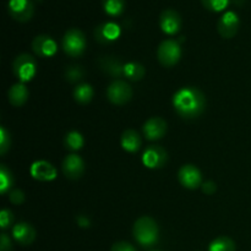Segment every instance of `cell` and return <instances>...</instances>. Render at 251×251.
Wrapping results in <instances>:
<instances>
[{"label": "cell", "mask_w": 251, "mask_h": 251, "mask_svg": "<svg viewBox=\"0 0 251 251\" xmlns=\"http://www.w3.org/2000/svg\"><path fill=\"white\" fill-rule=\"evenodd\" d=\"M98 64L105 74L113 76V77H119V76L124 75L125 64H123L115 56H102Z\"/></svg>", "instance_id": "cell-18"}, {"label": "cell", "mask_w": 251, "mask_h": 251, "mask_svg": "<svg viewBox=\"0 0 251 251\" xmlns=\"http://www.w3.org/2000/svg\"><path fill=\"white\" fill-rule=\"evenodd\" d=\"M233 1H234L237 5H242L245 0H233Z\"/></svg>", "instance_id": "cell-36"}, {"label": "cell", "mask_w": 251, "mask_h": 251, "mask_svg": "<svg viewBox=\"0 0 251 251\" xmlns=\"http://www.w3.org/2000/svg\"><path fill=\"white\" fill-rule=\"evenodd\" d=\"M9 199L14 205H21L25 201V194L21 190H19V189H16V190H12L10 193Z\"/></svg>", "instance_id": "cell-31"}, {"label": "cell", "mask_w": 251, "mask_h": 251, "mask_svg": "<svg viewBox=\"0 0 251 251\" xmlns=\"http://www.w3.org/2000/svg\"><path fill=\"white\" fill-rule=\"evenodd\" d=\"M10 144H11V140H10L9 132L4 127H1L0 129V153H6L7 150L10 149Z\"/></svg>", "instance_id": "cell-29"}, {"label": "cell", "mask_w": 251, "mask_h": 251, "mask_svg": "<svg viewBox=\"0 0 251 251\" xmlns=\"http://www.w3.org/2000/svg\"><path fill=\"white\" fill-rule=\"evenodd\" d=\"M178 179L181 185L186 189H198L202 185V176L199 168H196L193 164H185L180 168L178 173Z\"/></svg>", "instance_id": "cell-11"}, {"label": "cell", "mask_w": 251, "mask_h": 251, "mask_svg": "<svg viewBox=\"0 0 251 251\" xmlns=\"http://www.w3.org/2000/svg\"><path fill=\"white\" fill-rule=\"evenodd\" d=\"M145 74H146V70H145V68L142 64L136 63V61L125 64L124 76H126L129 80H131V81L141 80V78L145 76Z\"/></svg>", "instance_id": "cell-22"}, {"label": "cell", "mask_w": 251, "mask_h": 251, "mask_svg": "<svg viewBox=\"0 0 251 251\" xmlns=\"http://www.w3.org/2000/svg\"><path fill=\"white\" fill-rule=\"evenodd\" d=\"M11 250V240L6 234H1L0 239V251H10Z\"/></svg>", "instance_id": "cell-33"}, {"label": "cell", "mask_w": 251, "mask_h": 251, "mask_svg": "<svg viewBox=\"0 0 251 251\" xmlns=\"http://www.w3.org/2000/svg\"><path fill=\"white\" fill-rule=\"evenodd\" d=\"M167 122L159 117L151 118L147 120L144 124V134L147 140L150 141H154V140H159L166 135L167 132Z\"/></svg>", "instance_id": "cell-15"}, {"label": "cell", "mask_w": 251, "mask_h": 251, "mask_svg": "<svg viewBox=\"0 0 251 251\" xmlns=\"http://www.w3.org/2000/svg\"><path fill=\"white\" fill-rule=\"evenodd\" d=\"M93 95H95V92H93L92 86L88 85V83L78 85L74 90V98L80 104H87V103H90L92 100Z\"/></svg>", "instance_id": "cell-21"}, {"label": "cell", "mask_w": 251, "mask_h": 251, "mask_svg": "<svg viewBox=\"0 0 251 251\" xmlns=\"http://www.w3.org/2000/svg\"><path fill=\"white\" fill-rule=\"evenodd\" d=\"M159 26L162 31L169 36L178 33L181 27V17L179 12L173 9H167L162 11L159 16Z\"/></svg>", "instance_id": "cell-12"}, {"label": "cell", "mask_w": 251, "mask_h": 251, "mask_svg": "<svg viewBox=\"0 0 251 251\" xmlns=\"http://www.w3.org/2000/svg\"><path fill=\"white\" fill-rule=\"evenodd\" d=\"M12 70H14L16 77L24 82H28L34 77L37 73V61L29 54H20L12 64Z\"/></svg>", "instance_id": "cell-4"}, {"label": "cell", "mask_w": 251, "mask_h": 251, "mask_svg": "<svg viewBox=\"0 0 251 251\" xmlns=\"http://www.w3.org/2000/svg\"><path fill=\"white\" fill-rule=\"evenodd\" d=\"M108 100L117 105H124L131 100L132 90L130 85L125 81L117 80L109 85L107 90Z\"/></svg>", "instance_id": "cell-6"}, {"label": "cell", "mask_w": 251, "mask_h": 251, "mask_svg": "<svg viewBox=\"0 0 251 251\" xmlns=\"http://www.w3.org/2000/svg\"><path fill=\"white\" fill-rule=\"evenodd\" d=\"M12 235L15 240L21 245H29L36 239V230L29 223L21 222L17 223L12 229Z\"/></svg>", "instance_id": "cell-17"}, {"label": "cell", "mask_w": 251, "mask_h": 251, "mask_svg": "<svg viewBox=\"0 0 251 251\" xmlns=\"http://www.w3.org/2000/svg\"><path fill=\"white\" fill-rule=\"evenodd\" d=\"M202 191L205 194H207V195H212L213 193H215L216 190H217V186H216V183H213V181H206V183H203L202 185Z\"/></svg>", "instance_id": "cell-34"}, {"label": "cell", "mask_w": 251, "mask_h": 251, "mask_svg": "<svg viewBox=\"0 0 251 251\" xmlns=\"http://www.w3.org/2000/svg\"><path fill=\"white\" fill-rule=\"evenodd\" d=\"M157 58L163 66H174L181 58V48L178 41L166 39L159 44L157 49Z\"/></svg>", "instance_id": "cell-5"}, {"label": "cell", "mask_w": 251, "mask_h": 251, "mask_svg": "<svg viewBox=\"0 0 251 251\" xmlns=\"http://www.w3.org/2000/svg\"><path fill=\"white\" fill-rule=\"evenodd\" d=\"M29 172H31V176L39 181H50L56 176V169L46 161L34 162Z\"/></svg>", "instance_id": "cell-16"}, {"label": "cell", "mask_w": 251, "mask_h": 251, "mask_svg": "<svg viewBox=\"0 0 251 251\" xmlns=\"http://www.w3.org/2000/svg\"><path fill=\"white\" fill-rule=\"evenodd\" d=\"M239 16H238L234 11L225 12V14L221 16V19L218 20V33H220L223 38H233V37L237 34L238 29H239Z\"/></svg>", "instance_id": "cell-9"}, {"label": "cell", "mask_w": 251, "mask_h": 251, "mask_svg": "<svg viewBox=\"0 0 251 251\" xmlns=\"http://www.w3.org/2000/svg\"><path fill=\"white\" fill-rule=\"evenodd\" d=\"M64 144H65L66 149L71 150V151H77V150L82 149L85 140L78 131H70L66 134Z\"/></svg>", "instance_id": "cell-24"}, {"label": "cell", "mask_w": 251, "mask_h": 251, "mask_svg": "<svg viewBox=\"0 0 251 251\" xmlns=\"http://www.w3.org/2000/svg\"><path fill=\"white\" fill-rule=\"evenodd\" d=\"M159 229L151 217H141L134 225V237L142 247H152L158 240Z\"/></svg>", "instance_id": "cell-2"}, {"label": "cell", "mask_w": 251, "mask_h": 251, "mask_svg": "<svg viewBox=\"0 0 251 251\" xmlns=\"http://www.w3.org/2000/svg\"><path fill=\"white\" fill-rule=\"evenodd\" d=\"M63 49L68 55L76 58V56L82 55L86 50V37L82 31L77 28H71L65 32L63 37Z\"/></svg>", "instance_id": "cell-3"}, {"label": "cell", "mask_w": 251, "mask_h": 251, "mask_svg": "<svg viewBox=\"0 0 251 251\" xmlns=\"http://www.w3.org/2000/svg\"><path fill=\"white\" fill-rule=\"evenodd\" d=\"M112 251H136L131 244L126 242H118L112 247Z\"/></svg>", "instance_id": "cell-32"}, {"label": "cell", "mask_w": 251, "mask_h": 251, "mask_svg": "<svg viewBox=\"0 0 251 251\" xmlns=\"http://www.w3.org/2000/svg\"><path fill=\"white\" fill-rule=\"evenodd\" d=\"M102 6L110 16H119L125 10V0H102Z\"/></svg>", "instance_id": "cell-23"}, {"label": "cell", "mask_w": 251, "mask_h": 251, "mask_svg": "<svg viewBox=\"0 0 251 251\" xmlns=\"http://www.w3.org/2000/svg\"><path fill=\"white\" fill-rule=\"evenodd\" d=\"M120 142H122L123 149L126 152H131V153H135V152L139 151L140 146H141L140 135L135 130H125L123 132Z\"/></svg>", "instance_id": "cell-20"}, {"label": "cell", "mask_w": 251, "mask_h": 251, "mask_svg": "<svg viewBox=\"0 0 251 251\" xmlns=\"http://www.w3.org/2000/svg\"><path fill=\"white\" fill-rule=\"evenodd\" d=\"M203 6L213 12H221L228 6L229 0H201Z\"/></svg>", "instance_id": "cell-28"}, {"label": "cell", "mask_w": 251, "mask_h": 251, "mask_svg": "<svg viewBox=\"0 0 251 251\" xmlns=\"http://www.w3.org/2000/svg\"><path fill=\"white\" fill-rule=\"evenodd\" d=\"M168 161V153L161 146H149L142 156V163L150 169H159Z\"/></svg>", "instance_id": "cell-8"}, {"label": "cell", "mask_w": 251, "mask_h": 251, "mask_svg": "<svg viewBox=\"0 0 251 251\" xmlns=\"http://www.w3.org/2000/svg\"><path fill=\"white\" fill-rule=\"evenodd\" d=\"M12 213L10 210H2L0 213V225H1L2 229H6L12 225Z\"/></svg>", "instance_id": "cell-30"}, {"label": "cell", "mask_w": 251, "mask_h": 251, "mask_svg": "<svg viewBox=\"0 0 251 251\" xmlns=\"http://www.w3.org/2000/svg\"><path fill=\"white\" fill-rule=\"evenodd\" d=\"M28 90H27L26 86L22 82L16 83V85L12 86L9 90V100L14 107H21L28 100Z\"/></svg>", "instance_id": "cell-19"}, {"label": "cell", "mask_w": 251, "mask_h": 251, "mask_svg": "<svg viewBox=\"0 0 251 251\" xmlns=\"http://www.w3.org/2000/svg\"><path fill=\"white\" fill-rule=\"evenodd\" d=\"M32 49L36 53V55L41 56V58H50L56 53L58 46L51 37L47 36V34H41L33 39Z\"/></svg>", "instance_id": "cell-14"}, {"label": "cell", "mask_w": 251, "mask_h": 251, "mask_svg": "<svg viewBox=\"0 0 251 251\" xmlns=\"http://www.w3.org/2000/svg\"><path fill=\"white\" fill-rule=\"evenodd\" d=\"M210 251H235V243L228 237H220L211 243Z\"/></svg>", "instance_id": "cell-25"}, {"label": "cell", "mask_w": 251, "mask_h": 251, "mask_svg": "<svg viewBox=\"0 0 251 251\" xmlns=\"http://www.w3.org/2000/svg\"><path fill=\"white\" fill-rule=\"evenodd\" d=\"M10 16L19 22H27L34 14V5L31 0H9L7 4Z\"/></svg>", "instance_id": "cell-7"}, {"label": "cell", "mask_w": 251, "mask_h": 251, "mask_svg": "<svg viewBox=\"0 0 251 251\" xmlns=\"http://www.w3.org/2000/svg\"><path fill=\"white\" fill-rule=\"evenodd\" d=\"M77 223L80 227H83V228L90 227V220H88L87 217H85V216H78Z\"/></svg>", "instance_id": "cell-35"}, {"label": "cell", "mask_w": 251, "mask_h": 251, "mask_svg": "<svg viewBox=\"0 0 251 251\" xmlns=\"http://www.w3.org/2000/svg\"><path fill=\"white\" fill-rule=\"evenodd\" d=\"M174 109L184 119H194L202 114L206 105L205 96L198 88L185 87L179 90L173 97Z\"/></svg>", "instance_id": "cell-1"}, {"label": "cell", "mask_w": 251, "mask_h": 251, "mask_svg": "<svg viewBox=\"0 0 251 251\" xmlns=\"http://www.w3.org/2000/svg\"><path fill=\"white\" fill-rule=\"evenodd\" d=\"M63 173L66 178L71 179V180H76L80 179L85 173V163H83L82 158L77 154H69L65 157L63 162Z\"/></svg>", "instance_id": "cell-13"}, {"label": "cell", "mask_w": 251, "mask_h": 251, "mask_svg": "<svg viewBox=\"0 0 251 251\" xmlns=\"http://www.w3.org/2000/svg\"><path fill=\"white\" fill-rule=\"evenodd\" d=\"M86 75V71L82 66L80 65H71L68 66V69L65 70V78L66 81L71 83H76L78 81L83 80Z\"/></svg>", "instance_id": "cell-26"}, {"label": "cell", "mask_w": 251, "mask_h": 251, "mask_svg": "<svg viewBox=\"0 0 251 251\" xmlns=\"http://www.w3.org/2000/svg\"><path fill=\"white\" fill-rule=\"evenodd\" d=\"M12 186V176L11 172L5 167V164H1L0 167V193L5 194Z\"/></svg>", "instance_id": "cell-27"}, {"label": "cell", "mask_w": 251, "mask_h": 251, "mask_svg": "<svg viewBox=\"0 0 251 251\" xmlns=\"http://www.w3.org/2000/svg\"><path fill=\"white\" fill-rule=\"evenodd\" d=\"M122 29L115 22H103L95 28V38L100 44H110L120 37Z\"/></svg>", "instance_id": "cell-10"}]
</instances>
